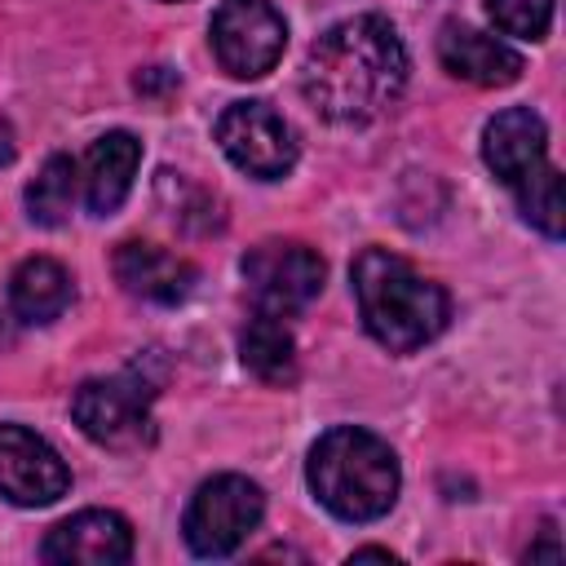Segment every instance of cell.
Masks as SVG:
<instances>
[{"label": "cell", "instance_id": "obj_1", "mask_svg": "<svg viewBox=\"0 0 566 566\" xmlns=\"http://www.w3.org/2000/svg\"><path fill=\"white\" fill-rule=\"evenodd\" d=\"M407 49L380 13H358L327 27L301 66L305 102L332 124H371L407 88Z\"/></svg>", "mask_w": 566, "mask_h": 566}, {"label": "cell", "instance_id": "obj_2", "mask_svg": "<svg viewBox=\"0 0 566 566\" xmlns=\"http://www.w3.org/2000/svg\"><path fill=\"white\" fill-rule=\"evenodd\" d=\"M349 274H354L363 327L389 354H411L429 345L451 318L447 292L389 248H363Z\"/></svg>", "mask_w": 566, "mask_h": 566}, {"label": "cell", "instance_id": "obj_3", "mask_svg": "<svg viewBox=\"0 0 566 566\" xmlns=\"http://www.w3.org/2000/svg\"><path fill=\"white\" fill-rule=\"evenodd\" d=\"M310 491L340 522H376L394 509L402 473L389 442L358 424H336L310 447Z\"/></svg>", "mask_w": 566, "mask_h": 566}, {"label": "cell", "instance_id": "obj_4", "mask_svg": "<svg viewBox=\"0 0 566 566\" xmlns=\"http://www.w3.org/2000/svg\"><path fill=\"white\" fill-rule=\"evenodd\" d=\"M323 279H327V265L310 243L265 239L243 252V283H248L256 314L292 318V314L310 310L314 296L323 292Z\"/></svg>", "mask_w": 566, "mask_h": 566}, {"label": "cell", "instance_id": "obj_5", "mask_svg": "<svg viewBox=\"0 0 566 566\" xmlns=\"http://www.w3.org/2000/svg\"><path fill=\"white\" fill-rule=\"evenodd\" d=\"M265 513V495L256 482H248L243 473H221L208 478L181 522V535L190 544L195 557H230L261 522Z\"/></svg>", "mask_w": 566, "mask_h": 566}, {"label": "cell", "instance_id": "obj_6", "mask_svg": "<svg viewBox=\"0 0 566 566\" xmlns=\"http://www.w3.org/2000/svg\"><path fill=\"white\" fill-rule=\"evenodd\" d=\"M71 416L97 447L133 451L150 442V385L137 376H97L84 380L71 398Z\"/></svg>", "mask_w": 566, "mask_h": 566}, {"label": "cell", "instance_id": "obj_7", "mask_svg": "<svg viewBox=\"0 0 566 566\" xmlns=\"http://www.w3.org/2000/svg\"><path fill=\"white\" fill-rule=\"evenodd\" d=\"M287 44V22L270 0H221L212 13V53L226 75L261 80Z\"/></svg>", "mask_w": 566, "mask_h": 566}, {"label": "cell", "instance_id": "obj_8", "mask_svg": "<svg viewBox=\"0 0 566 566\" xmlns=\"http://www.w3.org/2000/svg\"><path fill=\"white\" fill-rule=\"evenodd\" d=\"M217 142L256 181H279L296 164V133L270 102H230L217 115Z\"/></svg>", "mask_w": 566, "mask_h": 566}, {"label": "cell", "instance_id": "obj_9", "mask_svg": "<svg viewBox=\"0 0 566 566\" xmlns=\"http://www.w3.org/2000/svg\"><path fill=\"white\" fill-rule=\"evenodd\" d=\"M71 486V469L62 455L22 424H0V495L22 509H44L62 500Z\"/></svg>", "mask_w": 566, "mask_h": 566}, {"label": "cell", "instance_id": "obj_10", "mask_svg": "<svg viewBox=\"0 0 566 566\" xmlns=\"http://www.w3.org/2000/svg\"><path fill=\"white\" fill-rule=\"evenodd\" d=\"M44 557L62 566H119L133 557V526L111 509H84L49 531Z\"/></svg>", "mask_w": 566, "mask_h": 566}, {"label": "cell", "instance_id": "obj_11", "mask_svg": "<svg viewBox=\"0 0 566 566\" xmlns=\"http://www.w3.org/2000/svg\"><path fill=\"white\" fill-rule=\"evenodd\" d=\"M482 159L486 168L513 190L539 164H548V128L531 106H509L482 128Z\"/></svg>", "mask_w": 566, "mask_h": 566}, {"label": "cell", "instance_id": "obj_12", "mask_svg": "<svg viewBox=\"0 0 566 566\" xmlns=\"http://www.w3.org/2000/svg\"><path fill=\"white\" fill-rule=\"evenodd\" d=\"M111 265H115V279L128 296H142V301H155V305L186 301L195 292V279H199V270L186 256H177L159 243H142V239L119 243Z\"/></svg>", "mask_w": 566, "mask_h": 566}, {"label": "cell", "instance_id": "obj_13", "mask_svg": "<svg viewBox=\"0 0 566 566\" xmlns=\"http://www.w3.org/2000/svg\"><path fill=\"white\" fill-rule=\"evenodd\" d=\"M438 62L455 80H469V84H482V88H504L526 71L517 49H509L500 35H486V31L469 27V22H447L442 27Z\"/></svg>", "mask_w": 566, "mask_h": 566}, {"label": "cell", "instance_id": "obj_14", "mask_svg": "<svg viewBox=\"0 0 566 566\" xmlns=\"http://www.w3.org/2000/svg\"><path fill=\"white\" fill-rule=\"evenodd\" d=\"M137 164H142V142L133 133H106L88 146L84 155V168H80V186H84V203L88 212L97 217H111L128 190H133V177H137Z\"/></svg>", "mask_w": 566, "mask_h": 566}, {"label": "cell", "instance_id": "obj_15", "mask_svg": "<svg viewBox=\"0 0 566 566\" xmlns=\"http://www.w3.org/2000/svg\"><path fill=\"white\" fill-rule=\"evenodd\" d=\"M9 305L22 323H53L71 305V274L53 256H27L9 279Z\"/></svg>", "mask_w": 566, "mask_h": 566}, {"label": "cell", "instance_id": "obj_16", "mask_svg": "<svg viewBox=\"0 0 566 566\" xmlns=\"http://www.w3.org/2000/svg\"><path fill=\"white\" fill-rule=\"evenodd\" d=\"M239 358L265 385H292L296 380V340H292L287 323L274 314L248 318V327L239 336Z\"/></svg>", "mask_w": 566, "mask_h": 566}, {"label": "cell", "instance_id": "obj_17", "mask_svg": "<svg viewBox=\"0 0 566 566\" xmlns=\"http://www.w3.org/2000/svg\"><path fill=\"white\" fill-rule=\"evenodd\" d=\"M75 190H80V168L66 155H49L44 168L35 172V181L27 186V212L35 226H62L75 208Z\"/></svg>", "mask_w": 566, "mask_h": 566}, {"label": "cell", "instance_id": "obj_18", "mask_svg": "<svg viewBox=\"0 0 566 566\" xmlns=\"http://www.w3.org/2000/svg\"><path fill=\"white\" fill-rule=\"evenodd\" d=\"M513 195H517V208H522V217H526L535 230H544L548 239H557V234L566 230L562 172H557L553 164H539L531 177H522V181L513 186Z\"/></svg>", "mask_w": 566, "mask_h": 566}, {"label": "cell", "instance_id": "obj_19", "mask_svg": "<svg viewBox=\"0 0 566 566\" xmlns=\"http://www.w3.org/2000/svg\"><path fill=\"white\" fill-rule=\"evenodd\" d=\"M486 13L504 35L544 40V31L553 22V0H486Z\"/></svg>", "mask_w": 566, "mask_h": 566}, {"label": "cell", "instance_id": "obj_20", "mask_svg": "<svg viewBox=\"0 0 566 566\" xmlns=\"http://www.w3.org/2000/svg\"><path fill=\"white\" fill-rule=\"evenodd\" d=\"M354 562H394V553L389 548H358Z\"/></svg>", "mask_w": 566, "mask_h": 566}]
</instances>
